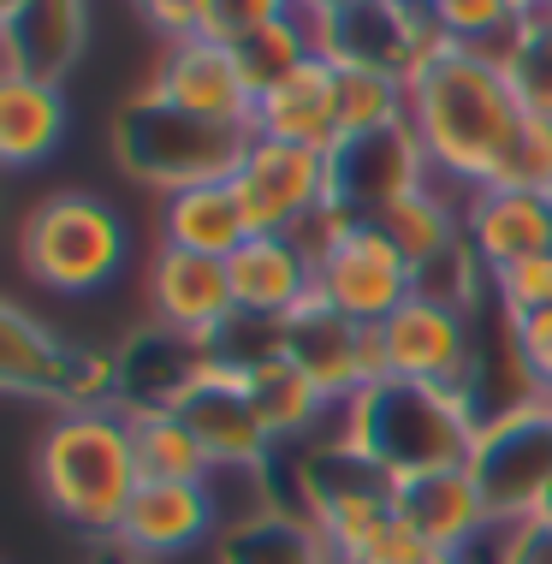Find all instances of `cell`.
<instances>
[{
    "mask_svg": "<svg viewBox=\"0 0 552 564\" xmlns=\"http://www.w3.org/2000/svg\"><path fill=\"white\" fill-rule=\"evenodd\" d=\"M523 119L529 113L499 59L457 48L446 36L410 72V126L427 149V166L464 191H481L499 178V161L511 137L523 131Z\"/></svg>",
    "mask_w": 552,
    "mask_h": 564,
    "instance_id": "1",
    "label": "cell"
},
{
    "mask_svg": "<svg viewBox=\"0 0 552 564\" xmlns=\"http://www.w3.org/2000/svg\"><path fill=\"white\" fill-rule=\"evenodd\" d=\"M36 476H42V494H48L54 517H66L84 535L113 541L119 523H126L131 494L143 487L131 410H119V404L54 410L42 452H36Z\"/></svg>",
    "mask_w": 552,
    "mask_h": 564,
    "instance_id": "2",
    "label": "cell"
},
{
    "mask_svg": "<svg viewBox=\"0 0 552 564\" xmlns=\"http://www.w3.org/2000/svg\"><path fill=\"white\" fill-rule=\"evenodd\" d=\"M481 434L469 392L427 387V380H380L345 404V440L362 457H375L392 481L434 476V469H464Z\"/></svg>",
    "mask_w": 552,
    "mask_h": 564,
    "instance_id": "3",
    "label": "cell"
},
{
    "mask_svg": "<svg viewBox=\"0 0 552 564\" xmlns=\"http://www.w3.org/2000/svg\"><path fill=\"white\" fill-rule=\"evenodd\" d=\"M256 131L243 126H214V119L178 113L161 96H131L113 119V155L131 178L155 185L161 196L191 191V185H214V178H232L243 149Z\"/></svg>",
    "mask_w": 552,
    "mask_h": 564,
    "instance_id": "4",
    "label": "cell"
},
{
    "mask_svg": "<svg viewBox=\"0 0 552 564\" xmlns=\"http://www.w3.org/2000/svg\"><path fill=\"white\" fill-rule=\"evenodd\" d=\"M19 256L42 292L84 297L119 280V268H126V226L96 196L59 191L30 208V220L19 232Z\"/></svg>",
    "mask_w": 552,
    "mask_h": 564,
    "instance_id": "5",
    "label": "cell"
},
{
    "mask_svg": "<svg viewBox=\"0 0 552 564\" xmlns=\"http://www.w3.org/2000/svg\"><path fill=\"white\" fill-rule=\"evenodd\" d=\"M464 469L481 487L499 529L541 517L546 494H552V399H529V404L487 416Z\"/></svg>",
    "mask_w": 552,
    "mask_h": 564,
    "instance_id": "6",
    "label": "cell"
},
{
    "mask_svg": "<svg viewBox=\"0 0 552 564\" xmlns=\"http://www.w3.org/2000/svg\"><path fill=\"white\" fill-rule=\"evenodd\" d=\"M0 380L19 399H42L54 410H89L119 404V362L101 350H78L59 333H48L19 303L0 310Z\"/></svg>",
    "mask_w": 552,
    "mask_h": 564,
    "instance_id": "7",
    "label": "cell"
},
{
    "mask_svg": "<svg viewBox=\"0 0 552 564\" xmlns=\"http://www.w3.org/2000/svg\"><path fill=\"white\" fill-rule=\"evenodd\" d=\"M392 494H398V481L375 464V457H362L350 440L315 452L310 464H303V517L327 535L333 558H350L380 523H387L398 511Z\"/></svg>",
    "mask_w": 552,
    "mask_h": 564,
    "instance_id": "8",
    "label": "cell"
},
{
    "mask_svg": "<svg viewBox=\"0 0 552 564\" xmlns=\"http://www.w3.org/2000/svg\"><path fill=\"white\" fill-rule=\"evenodd\" d=\"M238 208L250 220V238H291L303 220L327 203V155L297 143L250 137L238 173H232Z\"/></svg>",
    "mask_w": 552,
    "mask_h": 564,
    "instance_id": "9",
    "label": "cell"
},
{
    "mask_svg": "<svg viewBox=\"0 0 552 564\" xmlns=\"http://www.w3.org/2000/svg\"><path fill=\"white\" fill-rule=\"evenodd\" d=\"M427 185V149L416 126H387L368 137H345L327 155V203H339L357 220H380L392 203Z\"/></svg>",
    "mask_w": 552,
    "mask_h": 564,
    "instance_id": "10",
    "label": "cell"
},
{
    "mask_svg": "<svg viewBox=\"0 0 552 564\" xmlns=\"http://www.w3.org/2000/svg\"><path fill=\"white\" fill-rule=\"evenodd\" d=\"M315 297L350 315L357 327H380L416 297V268L392 250L380 226H357L327 256H315Z\"/></svg>",
    "mask_w": 552,
    "mask_h": 564,
    "instance_id": "11",
    "label": "cell"
},
{
    "mask_svg": "<svg viewBox=\"0 0 552 564\" xmlns=\"http://www.w3.org/2000/svg\"><path fill=\"white\" fill-rule=\"evenodd\" d=\"M440 42L427 7L410 0H350L339 19L315 24V48L333 66H368V72H392L410 84V72L427 59V48Z\"/></svg>",
    "mask_w": 552,
    "mask_h": 564,
    "instance_id": "12",
    "label": "cell"
},
{
    "mask_svg": "<svg viewBox=\"0 0 552 564\" xmlns=\"http://www.w3.org/2000/svg\"><path fill=\"white\" fill-rule=\"evenodd\" d=\"M149 96H161L166 108L214 119V126H243L256 119V89L243 84V66L232 54V42L214 36H178L166 42L155 59V78H149Z\"/></svg>",
    "mask_w": 552,
    "mask_h": 564,
    "instance_id": "13",
    "label": "cell"
},
{
    "mask_svg": "<svg viewBox=\"0 0 552 564\" xmlns=\"http://www.w3.org/2000/svg\"><path fill=\"white\" fill-rule=\"evenodd\" d=\"M392 375L398 380H427V387H457L469 392L475 380V315H457L446 303L410 297L398 315L380 322Z\"/></svg>",
    "mask_w": 552,
    "mask_h": 564,
    "instance_id": "14",
    "label": "cell"
},
{
    "mask_svg": "<svg viewBox=\"0 0 552 564\" xmlns=\"http://www.w3.org/2000/svg\"><path fill=\"white\" fill-rule=\"evenodd\" d=\"M119 410H178L203 380L226 369L208 339H184L173 327H143L119 350Z\"/></svg>",
    "mask_w": 552,
    "mask_h": 564,
    "instance_id": "15",
    "label": "cell"
},
{
    "mask_svg": "<svg viewBox=\"0 0 552 564\" xmlns=\"http://www.w3.org/2000/svg\"><path fill=\"white\" fill-rule=\"evenodd\" d=\"M149 310H155V327H173L184 339H220L226 327L238 322L232 303V273L214 256H191V250H155L149 262Z\"/></svg>",
    "mask_w": 552,
    "mask_h": 564,
    "instance_id": "16",
    "label": "cell"
},
{
    "mask_svg": "<svg viewBox=\"0 0 552 564\" xmlns=\"http://www.w3.org/2000/svg\"><path fill=\"white\" fill-rule=\"evenodd\" d=\"M84 0H0V78L59 84L84 54Z\"/></svg>",
    "mask_w": 552,
    "mask_h": 564,
    "instance_id": "17",
    "label": "cell"
},
{
    "mask_svg": "<svg viewBox=\"0 0 552 564\" xmlns=\"http://www.w3.org/2000/svg\"><path fill=\"white\" fill-rule=\"evenodd\" d=\"M178 416L191 422L196 440H203L214 469H268L273 446H280L238 369H220L214 380H203V387L178 404Z\"/></svg>",
    "mask_w": 552,
    "mask_h": 564,
    "instance_id": "18",
    "label": "cell"
},
{
    "mask_svg": "<svg viewBox=\"0 0 552 564\" xmlns=\"http://www.w3.org/2000/svg\"><path fill=\"white\" fill-rule=\"evenodd\" d=\"M214 529H220V506H214L208 481H143L131 494L126 523H119L113 541L149 564V558L191 553Z\"/></svg>",
    "mask_w": 552,
    "mask_h": 564,
    "instance_id": "19",
    "label": "cell"
},
{
    "mask_svg": "<svg viewBox=\"0 0 552 564\" xmlns=\"http://www.w3.org/2000/svg\"><path fill=\"white\" fill-rule=\"evenodd\" d=\"M398 517H404L434 553H475L494 535V511H487L481 487L469 469H434V476H404L392 494Z\"/></svg>",
    "mask_w": 552,
    "mask_h": 564,
    "instance_id": "20",
    "label": "cell"
},
{
    "mask_svg": "<svg viewBox=\"0 0 552 564\" xmlns=\"http://www.w3.org/2000/svg\"><path fill=\"white\" fill-rule=\"evenodd\" d=\"M280 357L297 362L339 410L362 392V327L321 297H310L280 322Z\"/></svg>",
    "mask_w": 552,
    "mask_h": 564,
    "instance_id": "21",
    "label": "cell"
},
{
    "mask_svg": "<svg viewBox=\"0 0 552 564\" xmlns=\"http://www.w3.org/2000/svg\"><path fill=\"white\" fill-rule=\"evenodd\" d=\"M232 303L250 322H285L291 310L315 297V256L297 238H243L226 256Z\"/></svg>",
    "mask_w": 552,
    "mask_h": 564,
    "instance_id": "22",
    "label": "cell"
},
{
    "mask_svg": "<svg viewBox=\"0 0 552 564\" xmlns=\"http://www.w3.org/2000/svg\"><path fill=\"white\" fill-rule=\"evenodd\" d=\"M250 131L273 137V143H297V149H315V155H333L339 149V66L315 54L303 72H291L280 89H268L256 101Z\"/></svg>",
    "mask_w": 552,
    "mask_h": 564,
    "instance_id": "23",
    "label": "cell"
},
{
    "mask_svg": "<svg viewBox=\"0 0 552 564\" xmlns=\"http://www.w3.org/2000/svg\"><path fill=\"white\" fill-rule=\"evenodd\" d=\"M464 238L469 250L481 256L487 273L523 262V256L552 250V208L541 191H505L487 185L464 203Z\"/></svg>",
    "mask_w": 552,
    "mask_h": 564,
    "instance_id": "24",
    "label": "cell"
},
{
    "mask_svg": "<svg viewBox=\"0 0 552 564\" xmlns=\"http://www.w3.org/2000/svg\"><path fill=\"white\" fill-rule=\"evenodd\" d=\"M243 238H250V220H243V208H238L232 178L173 191L161 203V243H166V250H191V256H214V262H226Z\"/></svg>",
    "mask_w": 552,
    "mask_h": 564,
    "instance_id": "25",
    "label": "cell"
},
{
    "mask_svg": "<svg viewBox=\"0 0 552 564\" xmlns=\"http://www.w3.org/2000/svg\"><path fill=\"white\" fill-rule=\"evenodd\" d=\"M66 96L42 78H0V161L36 166L66 143Z\"/></svg>",
    "mask_w": 552,
    "mask_h": 564,
    "instance_id": "26",
    "label": "cell"
},
{
    "mask_svg": "<svg viewBox=\"0 0 552 564\" xmlns=\"http://www.w3.org/2000/svg\"><path fill=\"white\" fill-rule=\"evenodd\" d=\"M220 564H339L327 535L310 523L303 511H268L256 523L226 529L220 541Z\"/></svg>",
    "mask_w": 552,
    "mask_h": 564,
    "instance_id": "27",
    "label": "cell"
},
{
    "mask_svg": "<svg viewBox=\"0 0 552 564\" xmlns=\"http://www.w3.org/2000/svg\"><path fill=\"white\" fill-rule=\"evenodd\" d=\"M243 387H250V399H256V410H262V422L273 429V440L310 434L315 422L333 410L327 392H321L291 357H280V350L262 357V362H250V369H243Z\"/></svg>",
    "mask_w": 552,
    "mask_h": 564,
    "instance_id": "28",
    "label": "cell"
},
{
    "mask_svg": "<svg viewBox=\"0 0 552 564\" xmlns=\"http://www.w3.org/2000/svg\"><path fill=\"white\" fill-rule=\"evenodd\" d=\"M131 440H137V469L143 481H208L214 457L178 410H131Z\"/></svg>",
    "mask_w": 552,
    "mask_h": 564,
    "instance_id": "29",
    "label": "cell"
},
{
    "mask_svg": "<svg viewBox=\"0 0 552 564\" xmlns=\"http://www.w3.org/2000/svg\"><path fill=\"white\" fill-rule=\"evenodd\" d=\"M232 54H238V66H243V84L256 89V101L268 96V89H280L291 72H303L310 59L321 54L315 48V30L291 12V19H280V24H262L256 36H243V42H232Z\"/></svg>",
    "mask_w": 552,
    "mask_h": 564,
    "instance_id": "30",
    "label": "cell"
},
{
    "mask_svg": "<svg viewBox=\"0 0 552 564\" xmlns=\"http://www.w3.org/2000/svg\"><path fill=\"white\" fill-rule=\"evenodd\" d=\"M427 19H434V30L446 42L499 59V66H505V54H511L517 30H523L517 0H427Z\"/></svg>",
    "mask_w": 552,
    "mask_h": 564,
    "instance_id": "31",
    "label": "cell"
},
{
    "mask_svg": "<svg viewBox=\"0 0 552 564\" xmlns=\"http://www.w3.org/2000/svg\"><path fill=\"white\" fill-rule=\"evenodd\" d=\"M410 119V84L392 72L368 66H339V143L345 137H368Z\"/></svg>",
    "mask_w": 552,
    "mask_h": 564,
    "instance_id": "32",
    "label": "cell"
},
{
    "mask_svg": "<svg viewBox=\"0 0 552 564\" xmlns=\"http://www.w3.org/2000/svg\"><path fill=\"white\" fill-rule=\"evenodd\" d=\"M505 78H511L523 113L552 119V12H523V30L505 54Z\"/></svg>",
    "mask_w": 552,
    "mask_h": 564,
    "instance_id": "33",
    "label": "cell"
},
{
    "mask_svg": "<svg viewBox=\"0 0 552 564\" xmlns=\"http://www.w3.org/2000/svg\"><path fill=\"white\" fill-rule=\"evenodd\" d=\"M481 280H494V273L481 268V256L469 250V238H457L434 256V262L416 268V297L446 303V310H457V315H475L481 310Z\"/></svg>",
    "mask_w": 552,
    "mask_h": 564,
    "instance_id": "34",
    "label": "cell"
},
{
    "mask_svg": "<svg viewBox=\"0 0 552 564\" xmlns=\"http://www.w3.org/2000/svg\"><path fill=\"white\" fill-rule=\"evenodd\" d=\"M494 185H505V191H546L552 185V119H534V113L523 119V131L511 137Z\"/></svg>",
    "mask_w": 552,
    "mask_h": 564,
    "instance_id": "35",
    "label": "cell"
},
{
    "mask_svg": "<svg viewBox=\"0 0 552 564\" xmlns=\"http://www.w3.org/2000/svg\"><path fill=\"white\" fill-rule=\"evenodd\" d=\"M494 297L505 315H534V310H552V250L541 256H523V262L499 268L494 280Z\"/></svg>",
    "mask_w": 552,
    "mask_h": 564,
    "instance_id": "36",
    "label": "cell"
},
{
    "mask_svg": "<svg viewBox=\"0 0 552 564\" xmlns=\"http://www.w3.org/2000/svg\"><path fill=\"white\" fill-rule=\"evenodd\" d=\"M291 19V0H208V36L214 42H243L262 24Z\"/></svg>",
    "mask_w": 552,
    "mask_h": 564,
    "instance_id": "37",
    "label": "cell"
},
{
    "mask_svg": "<svg viewBox=\"0 0 552 564\" xmlns=\"http://www.w3.org/2000/svg\"><path fill=\"white\" fill-rule=\"evenodd\" d=\"M427 558H434V546H427L416 529H410L404 517L392 511L387 523H380L375 535H368L350 558H339V564H427Z\"/></svg>",
    "mask_w": 552,
    "mask_h": 564,
    "instance_id": "38",
    "label": "cell"
},
{
    "mask_svg": "<svg viewBox=\"0 0 552 564\" xmlns=\"http://www.w3.org/2000/svg\"><path fill=\"white\" fill-rule=\"evenodd\" d=\"M511 322V339L523 350L534 387H541V399H552V310H534V315H505Z\"/></svg>",
    "mask_w": 552,
    "mask_h": 564,
    "instance_id": "39",
    "label": "cell"
},
{
    "mask_svg": "<svg viewBox=\"0 0 552 564\" xmlns=\"http://www.w3.org/2000/svg\"><path fill=\"white\" fill-rule=\"evenodd\" d=\"M487 553H494V564H552V523L529 517V523L494 529V535H487Z\"/></svg>",
    "mask_w": 552,
    "mask_h": 564,
    "instance_id": "40",
    "label": "cell"
},
{
    "mask_svg": "<svg viewBox=\"0 0 552 564\" xmlns=\"http://www.w3.org/2000/svg\"><path fill=\"white\" fill-rule=\"evenodd\" d=\"M137 12H143V19L155 24L166 42L208 36V0H137Z\"/></svg>",
    "mask_w": 552,
    "mask_h": 564,
    "instance_id": "41",
    "label": "cell"
},
{
    "mask_svg": "<svg viewBox=\"0 0 552 564\" xmlns=\"http://www.w3.org/2000/svg\"><path fill=\"white\" fill-rule=\"evenodd\" d=\"M345 7H350V0H291V12H297V19L310 24V30H315V24H327V19H339Z\"/></svg>",
    "mask_w": 552,
    "mask_h": 564,
    "instance_id": "42",
    "label": "cell"
},
{
    "mask_svg": "<svg viewBox=\"0 0 552 564\" xmlns=\"http://www.w3.org/2000/svg\"><path fill=\"white\" fill-rule=\"evenodd\" d=\"M517 12H541V0H517Z\"/></svg>",
    "mask_w": 552,
    "mask_h": 564,
    "instance_id": "43",
    "label": "cell"
},
{
    "mask_svg": "<svg viewBox=\"0 0 552 564\" xmlns=\"http://www.w3.org/2000/svg\"><path fill=\"white\" fill-rule=\"evenodd\" d=\"M541 523H552V494H546V506H541Z\"/></svg>",
    "mask_w": 552,
    "mask_h": 564,
    "instance_id": "44",
    "label": "cell"
},
{
    "mask_svg": "<svg viewBox=\"0 0 552 564\" xmlns=\"http://www.w3.org/2000/svg\"><path fill=\"white\" fill-rule=\"evenodd\" d=\"M541 196H546V208H552V185H546V191H541Z\"/></svg>",
    "mask_w": 552,
    "mask_h": 564,
    "instance_id": "45",
    "label": "cell"
},
{
    "mask_svg": "<svg viewBox=\"0 0 552 564\" xmlns=\"http://www.w3.org/2000/svg\"><path fill=\"white\" fill-rule=\"evenodd\" d=\"M541 12H552V0H541Z\"/></svg>",
    "mask_w": 552,
    "mask_h": 564,
    "instance_id": "46",
    "label": "cell"
},
{
    "mask_svg": "<svg viewBox=\"0 0 552 564\" xmlns=\"http://www.w3.org/2000/svg\"><path fill=\"white\" fill-rule=\"evenodd\" d=\"M410 7H427V0H410Z\"/></svg>",
    "mask_w": 552,
    "mask_h": 564,
    "instance_id": "47",
    "label": "cell"
}]
</instances>
